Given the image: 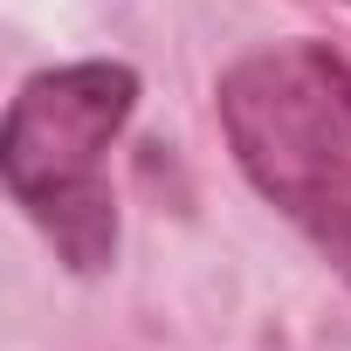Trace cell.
<instances>
[{"label": "cell", "mask_w": 351, "mask_h": 351, "mask_svg": "<svg viewBox=\"0 0 351 351\" xmlns=\"http://www.w3.org/2000/svg\"><path fill=\"white\" fill-rule=\"evenodd\" d=\"M131 104V62H62L28 76L8 104L0 180L76 276H104L117 262V193L104 180V152L117 145Z\"/></svg>", "instance_id": "cell-2"}, {"label": "cell", "mask_w": 351, "mask_h": 351, "mask_svg": "<svg viewBox=\"0 0 351 351\" xmlns=\"http://www.w3.org/2000/svg\"><path fill=\"white\" fill-rule=\"evenodd\" d=\"M221 131L269 207L351 282V62L330 42H276L221 76Z\"/></svg>", "instance_id": "cell-1"}, {"label": "cell", "mask_w": 351, "mask_h": 351, "mask_svg": "<svg viewBox=\"0 0 351 351\" xmlns=\"http://www.w3.org/2000/svg\"><path fill=\"white\" fill-rule=\"evenodd\" d=\"M344 8H351V0H344Z\"/></svg>", "instance_id": "cell-3"}]
</instances>
